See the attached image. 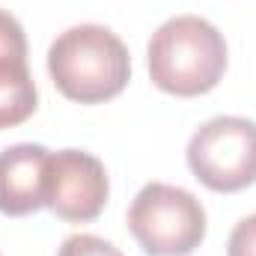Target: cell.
Listing matches in <instances>:
<instances>
[{"label": "cell", "mask_w": 256, "mask_h": 256, "mask_svg": "<svg viewBox=\"0 0 256 256\" xmlns=\"http://www.w3.org/2000/svg\"><path fill=\"white\" fill-rule=\"evenodd\" d=\"M48 72L66 98L98 104L116 98L131 78L126 42L102 24L68 27L48 48Z\"/></svg>", "instance_id": "6da1fadb"}, {"label": "cell", "mask_w": 256, "mask_h": 256, "mask_svg": "<svg viewBox=\"0 0 256 256\" xmlns=\"http://www.w3.org/2000/svg\"><path fill=\"white\" fill-rule=\"evenodd\" d=\"M146 57L149 78L161 92L191 98L220 84L226 72V42L206 18L179 15L152 33Z\"/></svg>", "instance_id": "7a4b0ae2"}, {"label": "cell", "mask_w": 256, "mask_h": 256, "mask_svg": "<svg viewBox=\"0 0 256 256\" xmlns=\"http://www.w3.org/2000/svg\"><path fill=\"white\" fill-rule=\"evenodd\" d=\"M128 230L149 256H191L206 238V208L185 188L149 182L128 208Z\"/></svg>", "instance_id": "3957f363"}, {"label": "cell", "mask_w": 256, "mask_h": 256, "mask_svg": "<svg viewBox=\"0 0 256 256\" xmlns=\"http://www.w3.org/2000/svg\"><path fill=\"white\" fill-rule=\"evenodd\" d=\"M188 167L212 191L236 194L256 182V122L244 116H214L194 131Z\"/></svg>", "instance_id": "277c9868"}, {"label": "cell", "mask_w": 256, "mask_h": 256, "mask_svg": "<svg viewBox=\"0 0 256 256\" xmlns=\"http://www.w3.org/2000/svg\"><path fill=\"white\" fill-rule=\"evenodd\" d=\"M110 194L104 164L80 149L51 152L45 170V206L68 224H90Z\"/></svg>", "instance_id": "5b68a950"}, {"label": "cell", "mask_w": 256, "mask_h": 256, "mask_svg": "<svg viewBox=\"0 0 256 256\" xmlns=\"http://www.w3.org/2000/svg\"><path fill=\"white\" fill-rule=\"evenodd\" d=\"M51 152L39 143H18L0 152V212L33 214L45 206V170Z\"/></svg>", "instance_id": "8992f818"}, {"label": "cell", "mask_w": 256, "mask_h": 256, "mask_svg": "<svg viewBox=\"0 0 256 256\" xmlns=\"http://www.w3.org/2000/svg\"><path fill=\"white\" fill-rule=\"evenodd\" d=\"M36 84L27 60H0V128H15L36 114Z\"/></svg>", "instance_id": "52a82bcc"}, {"label": "cell", "mask_w": 256, "mask_h": 256, "mask_svg": "<svg viewBox=\"0 0 256 256\" xmlns=\"http://www.w3.org/2000/svg\"><path fill=\"white\" fill-rule=\"evenodd\" d=\"M0 60H27L24 27L3 9H0Z\"/></svg>", "instance_id": "ba28073f"}, {"label": "cell", "mask_w": 256, "mask_h": 256, "mask_svg": "<svg viewBox=\"0 0 256 256\" xmlns=\"http://www.w3.org/2000/svg\"><path fill=\"white\" fill-rule=\"evenodd\" d=\"M57 256H122V254H120V248H114L110 242H104V238H98V236L80 232V236H68Z\"/></svg>", "instance_id": "9c48e42d"}, {"label": "cell", "mask_w": 256, "mask_h": 256, "mask_svg": "<svg viewBox=\"0 0 256 256\" xmlns=\"http://www.w3.org/2000/svg\"><path fill=\"white\" fill-rule=\"evenodd\" d=\"M226 256H256V214L236 224L226 244Z\"/></svg>", "instance_id": "30bf717a"}]
</instances>
